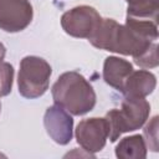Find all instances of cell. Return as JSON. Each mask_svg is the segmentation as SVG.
Returning a JSON list of instances; mask_svg holds the SVG:
<instances>
[{
  "label": "cell",
  "mask_w": 159,
  "mask_h": 159,
  "mask_svg": "<svg viewBox=\"0 0 159 159\" xmlns=\"http://www.w3.org/2000/svg\"><path fill=\"white\" fill-rule=\"evenodd\" d=\"M125 1L128 4L125 17L157 21L159 0H125Z\"/></svg>",
  "instance_id": "7c38bea8"
},
{
  "label": "cell",
  "mask_w": 159,
  "mask_h": 159,
  "mask_svg": "<svg viewBox=\"0 0 159 159\" xmlns=\"http://www.w3.org/2000/svg\"><path fill=\"white\" fill-rule=\"evenodd\" d=\"M143 138L149 150L158 152V116H154L144 127Z\"/></svg>",
  "instance_id": "9a60e30c"
},
{
  "label": "cell",
  "mask_w": 159,
  "mask_h": 159,
  "mask_svg": "<svg viewBox=\"0 0 159 159\" xmlns=\"http://www.w3.org/2000/svg\"><path fill=\"white\" fill-rule=\"evenodd\" d=\"M43 125L48 137L60 145H66L73 135V118L62 107L50 106L43 116Z\"/></svg>",
  "instance_id": "ba28073f"
},
{
  "label": "cell",
  "mask_w": 159,
  "mask_h": 159,
  "mask_svg": "<svg viewBox=\"0 0 159 159\" xmlns=\"http://www.w3.org/2000/svg\"><path fill=\"white\" fill-rule=\"evenodd\" d=\"M133 65L120 57L109 56L103 63V80L104 82L117 91H122V87L127 77L132 73Z\"/></svg>",
  "instance_id": "30bf717a"
},
{
  "label": "cell",
  "mask_w": 159,
  "mask_h": 159,
  "mask_svg": "<svg viewBox=\"0 0 159 159\" xmlns=\"http://www.w3.org/2000/svg\"><path fill=\"white\" fill-rule=\"evenodd\" d=\"M157 86V77L154 73L147 70H138L132 71V73L127 77L123 87L122 93L124 97H143L145 98L149 96Z\"/></svg>",
  "instance_id": "9c48e42d"
},
{
  "label": "cell",
  "mask_w": 159,
  "mask_h": 159,
  "mask_svg": "<svg viewBox=\"0 0 159 159\" xmlns=\"http://www.w3.org/2000/svg\"><path fill=\"white\" fill-rule=\"evenodd\" d=\"M101 20L102 16L94 7L80 5L63 12L61 16V26L63 31L72 37L89 39Z\"/></svg>",
  "instance_id": "5b68a950"
},
{
  "label": "cell",
  "mask_w": 159,
  "mask_h": 159,
  "mask_svg": "<svg viewBox=\"0 0 159 159\" xmlns=\"http://www.w3.org/2000/svg\"><path fill=\"white\" fill-rule=\"evenodd\" d=\"M6 48L0 42V98L7 96L11 92L12 88V81H14V67L5 62ZM0 112H1V102H0Z\"/></svg>",
  "instance_id": "4fadbf2b"
},
{
  "label": "cell",
  "mask_w": 159,
  "mask_h": 159,
  "mask_svg": "<svg viewBox=\"0 0 159 159\" xmlns=\"http://www.w3.org/2000/svg\"><path fill=\"white\" fill-rule=\"evenodd\" d=\"M34 10L27 0H0V29L5 32H20L32 21Z\"/></svg>",
  "instance_id": "52a82bcc"
},
{
  "label": "cell",
  "mask_w": 159,
  "mask_h": 159,
  "mask_svg": "<svg viewBox=\"0 0 159 159\" xmlns=\"http://www.w3.org/2000/svg\"><path fill=\"white\" fill-rule=\"evenodd\" d=\"M51 75L52 68L46 60L39 56H25L20 61L19 67V93L27 99L43 96L48 89Z\"/></svg>",
  "instance_id": "277c9868"
},
{
  "label": "cell",
  "mask_w": 159,
  "mask_h": 159,
  "mask_svg": "<svg viewBox=\"0 0 159 159\" xmlns=\"http://www.w3.org/2000/svg\"><path fill=\"white\" fill-rule=\"evenodd\" d=\"M150 104L143 97H124L120 108H112L106 113L108 139L114 143L122 133L133 132L144 125L149 118Z\"/></svg>",
  "instance_id": "3957f363"
},
{
  "label": "cell",
  "mask_w": 159,
  "mask_h": 159,
  "mask_svg": "<svg viewBox=\"0 0 159 159\" xmlns=\"http://www.w3.org/2000/svg\"><path fill=\"white\" fill-rule=\"evenodd\" d=\"M76 140L82 150L93 154L101 152L108 139V123L106 118L92 117L82 119L75 132Z\"/></svg>",
  "instance_id": "8992f818"
},
{
  "label": "cell",
  "mask_w": 159,
  "mask_h": 159,
  "mask_svg": "<svg viewBox=\"0 0 159 159\" xmlns=\"http://www.w3.org/2000/svg\"><path fill=\"white\" fill-rule=\"evenodd\" d=\"M133 60H134V63L142 68H155L159 63L157 42H153L148 47V50H145L140 56H138L137 58H133Z\"/></svg>",
  "instance_id": "5bb4252c"
},
{
  "label": "cell",
  "mask_w": 159,
  "mask_h": 159,
  "mask_svg": "<svg viewBox=\"0 0 159 159\" xmlns=\"http://www.w3.org/2000/svg\"><path fill=\"white\" fill-rule=\"evenodd\" d=\"M53 103L72 116H83L96 106V92L92 84L77 71L62 73L52 86Z\"/></svg>",
  "instance_id": "7a4b0ae2"
},
{
  "label": "cell",
  "mask_w": 159,
  "mask_h": 159,
  "mask_svg": "<svg viewBox=\"0 0 159 159\" xmlns=\"http://www.w3.org/2000/svg\"><path fill=\"white\" fill-rule=\"evenodd\" d=\"M158 39V22L125 17V24L106 17L88 41L97 48L137 58Z\"/></svg>",
  "instance_id": "6da1fadb"
},
{
  "label": "cell",
  "mask_w": 159,
  "mask_h": 159,
  "mask_svg": "<svg viewBox=\"0 0 159 159\" xmlns=\"http://www.w3.org/2000/svg\"><path fill=\"white\" fill-rule=\"evenodd\" d=\"M147 153L148 148L140 134L124 137L116 147V157L122 159H145Z\"/></svg>",
  "instance_id": "8fae6325"
}]
</instances>
